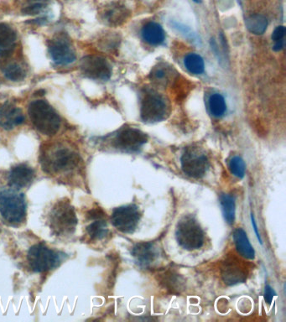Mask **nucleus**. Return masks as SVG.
<instances>
[{
    "instance_id": "17",
    "label": "nucleus",
    "mask_w": 286,
    "mask_h": 322,
    "mask_svg": "<svg viewBox=\"0 0 286 322\" xmlns=\"http://www.w3.org/2000/svg\"><path fill=\"white\" fill-rule=\"evenodd\" d=\"M101 20L106 25L117 27L123 25L129 17V11L121 3L113 2L106 5L101 12Z\"/></svg>"
},
{
    "instance_id": "33",
    "label": "nucleus",
    "mask_w": 286,
    "mask_h": 322,
    "mask_svg": "<svg viewBox=\"0 0 286 322\" xmlns=\"http://www.w3.org/2000/svg\"><path fill=\"white\" fill-rule=\"evenodd\" d=\"M275 295H276V293L274 291V289H272V287L269 285H266L265 289H264V299H265L267 304H271Z\"/></svg>"
},
{
    "instance_id": "24",
    "label": "nucleus",
    "mask_w": 286,
    "mask_h": 322,
    "mask_svg": "<svg viewBox=\"0 0 286 322\" xmlns=\"http://www.w3.org/2000/svg\"><path fill=\"white\" fill-rule=\"evenodd\" d=\"M3 72L5 77L13 82H20L26 76V70L17 61H9L3 65Z\"/></svg>"
},
{
    "instance_id": "18",
    "label": "nucleus",
    "mask_w": 286,
    "mask_h": 322,
    "mask_svg": "<svg viewBox=\"0 0 286 322\" xmlns=\"http://www.w3.org/2000/svg\"><path fill=\"white\" fill-rule=\"evenodd\" d=\"M17 35L15 30L5 23H0V57L12 55L16 46Z\"/></svg>"
},
{
    "instance_id": "22",
    "label": "nucleus",
    "mask_w": 286,
    "mask_h": 322,
    "mask_svg": "<svg viewBox=\"0 0 286 322\" xmlns=\"http://www.w3.org/2000/svg\"><path fill=\"white\" fill-rule=\"evenodd\" d=\"M93 222L87 227V236L89 241L96 242L105 238L108 233L107 222L103 218L92 219Z\"/></svg>"
},
{
    "instance_id": "10",
    "label": "nucleus",
    "mask_w": 286,
    "mask_h": 322,
    "mask_svg": "<svg viewBox=\"0 0 286 322\" xmlns=\"http://www.w3.org/2000/svg\"><path fill=\"white\" fill-rule=\"evenodd\" d=\"M140 220V212L135 205L119 206L114 209L111 222L115 228L123 233H132Z\"/></svg>"
},
{
    "instance_id": "13",
    "label": "nucleus",
    "mask_w": 286,
    "mask_h": 322,
    "mask_svg": "<svg viewBox=\"0 0 286 322\" xmlns=\"http://www.w3.org/2000/svg\"><path fill=\"white\" fill-rule=\"evenodd\" d=\"M147 141L148 137L142 131L137 128H125L116 134L113 143L116 148L120 150L136 152L147 143Z\"/></svg>"
},
{
    "instance_id": "20",
    "label": "nucleus",
    "mask_w": 286,
    "mask_h": 322,
    "mask_svg": "<svg viewBox=\"0 0 286 322\" xmlns=\"http://www.w3.org/2000/svg\"><path fill=\"white\" fill-rule=\"evenodd\" d=\"M142 37L150 45H160L166 40V34L159 24L150 22L142 29Z\"/></svg>"
},
{
    "instance_id": "4",
    "label": "nucleus",
    "mask_w": 286,
    "mask_h": 322,
    "mask_svg": "<svg viewBox=\"0 0 286 322\" xmlns=\"http://www.w3.org/2000/svg\"><path fill=\"white\" fill-rule=\"evenodd\" d=\"M29 116L35 129L41 134L54 136L60 129V116L45 100L34 101L30 103Z\"/></svg>"
},
{
    "instance_id": "16",
    "label": "nucleus",
    "mask_w": 286,
    "mask_h": 322,
    "mask_svg": "<svg viewBox=\"0 0 286 322\" xmlns=\"http://www.w3.org/2000/svg\"><path fill=\"white\" fill-rule=\"evenodd\" d=\"M25 118L20 108L12 103H5L0 106V128L11 131L25 123Z\"/></svg>"
},
{
    "instance_id": "30",
    "label": "nucleus",
    "mask_w": 286,
    "mask_h": 322,
    "mask_svg": "<svg viewBox=\"0 0 286 322\" xmlns=\"http://www.w3.org/2000/svg\"><path fill=\"white\" fill-rule=\"evenodd\" d=\"M47 6L46 0H32L26 6L23 8L22 12L25 15H35L42 12Z\"/></svg>"
},
{
    "instance_id": "36",
    "label": "nucleus",
    "mask_w": 286,
    "mask_h": 322,
    "mask_svg": "<svg viewBox=\"0 0 286 322\" xmlns=\"http://www.w3.org/2000/svg\"><path fill=\"white\" fill-rule=\"evenodd\" d=\"M194 2H196V3H201V0H193Z\"/></svg>"
},
{
    "instance_id": "8",
    "label": "nucleus",
    "mask_w": 286,
    "mask_h": 322,
    "mask_svg": "<svg viewBox=\"0 0 286 322\" xmlns=\"http://www.w3.org/2000/svg\"><path fill=\"white\" fill-rule=\"evenodd\" d=\"M48 51L57 65H69L77 58L73 44L65 34H58L48 41Z\"/></svg>"
},
{
    "instance_id": "19",
    "label": "nucleus",
    "mask_w": 286,
    "mask_h": 322,
    "mask_svg": "<svg viewBox=\"0 0 286 322\" xmlns=\"http://www.w3.org/2000/svg\"><path fill=\"white\" fill-rule=\"evenodd\" d=\"M234 240L239 254L242 257H244V259L254 260L255 258V252L244 229L237 228L234 231Z\"/></svg>"
},
{
    "instance_id": "23",
    "label": "nucleus",
    "mask_w": 286,
    "mask_h": 322,
    "mask_svg": "<svg viewBox=\"0 0 286 322\" xmlns=\"http://www.w3.org/2000/svg\"><path fill=\"white\" fill-rule=\"evenodd\" d=\"M219 200H220L222 211L224 214L225 221L229 225H233L235 221V211H236L234 196H230L229 194H221Z\"/></svg>"
},
{
    "instance_id": "14",
    "label": "nucleus",
    "mask_w": 286,
    "mask_h": 322,
    "mask_svg": "<svg viewBox=\"0 0 286 322\" xmlns=\"http://www.w3.org/2000/svg\"><path fill=\"white\" fill-rule=\"evenodd\" d=\"M131 254L138 266L150 269L158 262L161 257V249L153 242H141L133 245Z\"/></svg>"
},
{
    "instance_id": "35",
    "label": "nucleus",
    "mask_w": 286,
    "mask_h": 322,
    "mask_svg": "<svg viewBox=\"0 0 286 322\" xmlns=\"http://www.w3.org/2000/svg\"><path fill=\"white\" fill-rule=\"evenodd\" d=\"M284 46V40H281V41H277L274 42V45L273 46V50L274 51H279L281 50Z\"/></svg>"
},
{
    "instance_id": "26",
    "label": "nucleus",
    "mask_w": 286,
    "mask_h": 322,
    "mask_svg": "<svg viewBox=\"0 0 286 322\" xmlns=\"http://www.w3.org/2000/svg\"><path fill=\"white\" fill-rule=\"evenodd\" d=\"M184 64L186 69L195 75H200L201 73H203L205 70L203 59L201 55L195 53H190L186 55L184 60Z\"/></svg>"
},
{
    "instance_id": "12",
    "label": "nucleus",
    "mask_w": 286,
    "mask_h": 322,
    "mask_svg": "<svg viewBox=\"0 0 286 322\" xmlns=\"http://www.w3.org/2000/svg\"><path fill=\"white\" fill-rule=\"evenodd\" d=\"M80 69L87 77L93 80H107L112 75L110 65L98 55H86L81 60Z\"/></svg>"
},
{
    "instance_id": "5",
    "label": "nucleus",
    "mask_w": 286,
    "mask_h": 322,
    "mask_svg": "<svg viewBox=\"0 0 286 322\" xmlns=\"http://www.w3.org/2000/svg\"><path fill=\"white\" fill-rule=\"evenodd\" d=\"M28 268L35 273H46L60 264V255L44 243L30 247L26 255Z\"/></svg>"
},
{
    "instance_id": "11",
    "label": "nucleus",
    "mask_w": 286,
    "mask_h": 322,
    "mask_svg": "<svg viewBox=\"0 0 286 322\" xmlns=\"http://www.w3.org/2000/svg\"><path fill=\"white\" fill-rule=\"evenodd\" d=\"M249 273L246 264L235 255L228 257L222 265V279L227 285L230 286L244 283Z\"/></svg>"
},
{
    "instance_id": "1",
    "label": "nucleus",
    "mask_w": 286,
    "mask_h": 322,
    "mask_svg": "<svg viewBox=\"0 0 286 322\" xmlns=\"http://www.w3.org/2000/svg\"><path fill=\"white\" fill-rule=\"evenodd\" d=\"M40 163L46 175L61 183L78 186L83 175V159L78 151L61 141L46 143L40 148Z\"/></svg>"
},
{
    "instance_id": "2",
    "label": "nucleus",
    "mask_w": 286,
    "mask_h": 322,
    "mask_svg": "<svg viewBox=\"0 0 286 322\" xmlns=\"http://www.w3.org/2000/svg\"><path fill=\"white\" fill-rule=\"evenodd\" d=\"M45 222L54 236L60 238L73 236L78 225V217L69 200L60 199L50 206L45 213Z\"/></svg>"
},
{
    "instance_id": "21",
    "label": "nucleus",
    "mask_w": 286,
    "mask_h": 322,
    "mask_svg": "<svg viewBox=\"0 0 286 322\" xmlns=\"http://www.w3.org/2000/svg\"><path fill=\"white\" fill-rule=\"evenodd\" d=\"M160 282L171 293H180L184 289V280L180 274L167 270L160 275Z\"/></svg>"
},
{
    "instance_id": "31",
    "label": "nucleus",
    "mask_w": 286,
    "mask_h": 322,
    "mask_svg": "<svg viewBox=\"0 0 286 322\" xmlns=\"http://www.w3.org/2000/svg\"><path fill=\"white\" fill-rule=\"evenodd\" d=\"M118 39L114 36H107L101 41L100 45L106 50H113L118 46Z\"/></svg>"
},
{
    "instance_id": "7",
    "label": "nucleus",
    "mask_w": 286,
    "mask_h": 322,
    "mask_svg": "<svg viewBox=\"0 0 286 322\" xmlns=\"http://www.w3.org/2000/svg\"><path fill=\"white\" fill-rule=\"evenodd\" d=\"M168 114V106L165 98L158 93H146L141 103V118L146 123L162 121Z\"/></svg>"
},
{
    "instance_id": "3",
    "label": "nucleus",
    "mask_w": 286,
    "mask_h": 322,
    "mask_svg": "<svg viewBox=\"0 0 286 322\" xmlns=\"http://www.w3.org/2000/svg\"><path fill=\"white\" fill-rule=\"evenodd\" d=\"M0 216L10 226H21L25 223L26 203L23 191L5 184L0 187Z\"/></svg>"
},
{
    "instance_id": "32",
    "label": "nucleus",
    "mask_w": 286,
    "mask_h": 322,
    "mask_svg": "<svg viewBox=\"0 0 286 322\" xmlns=\"http://www.w3.org/2000/svg\"><path fill=\"white\" fill-rule=\"evenodd\" d=\"M284 35H285V27L284 26H278L273 32L272 40H274V42L284 40Z\"/></svg>"
},
{
    "instance_id": "15",
    "label": "nucleus",
    "mask_w": 286,
    "mask_h": 322,
    "mask_svg": "<svg viewBox=\"0 0 286 322\" xmlns=\"http://www.w3.org/2000/svg\"><path fill=\"white\" fill-rule=\"evenodd\" d=\"M35 179V171L26 164H20L8 173L5 185L23 191L30 187Z\"/></svg>"
},
{
    "instance_id": "6",
    "label": "nucleus",
    "mask_w": 286,
    "mask_h": 322,
    "mask_svg": "<svg viewBox=\"0 0 286 322\" xmlns=\"http://www.w3.org/2000/svg\"><path fill=\"white\" fill-rule=\"evenodd\" d=\"M176 236L179 245L189 251L201 249L205 240L203 230L191 216H184L178 221Z\"/></svg>"
},
{
    "instance_id": "27",
    "label": "nucleus",
    "mask_w": 286,
    "mask_h": 322,
    "mask_svg": "<svg viewBox=\"0 0 286 322\" xmlns=\"http://www.w3.org/2000/svg\"><path fill=\"white\" fill-rule=\"evenodd\" d=\"M209 108L211 113L216 118H221L227 111V104L224 97L216 93L211 96L209 99Z\"/></svg>"
},
{
    "instance_id": "29",
    "label": "nucleus",
    "mask_w": 286,
    "mask_h": 322,
    "mask_svg": "<svg viewBox=\"0 0 286 322\" xmlns=\"http://www.w3.org/2000/svg\"><path fill=\"white\" fill-rule=\"evenodd\" d=\"M171 70L165 65H159L152 70L151 76L152 80L160 84H166L168 83L171 76Z\"/></svg>"
},
{
    "instance_id": "25",
    "label": "nucleus",
    "mask_w": 286,
    "mask_h": 322,
    "mask_svg": "<svg viewBox=\"0 0 286 322\" xmlns=\"http://www.w3.org/2000/svg\"><path fill=\"white\" fill-rule=\"evenodd\" d=\"M246 27L254 35H262L265 32L268 26L267 18L262 15H250L245 20Z\"/></svg>"
},
{
    "instance_id": "28",
    "label": "nucleus",
    "mask_w": 286,
    "mask_h": 322,
    "mask_svg": "<svg viewBox=\"0 0 286 322\" xmlns=\"http://www.w3.org/2000/svg\"><path fill=\"white\" fill-rule=\"evenodd\" d=\"M229 167L234 176L238 178H244L246 171V165L241 157L234 156V158H232L231 160L229 161Z\"/></svg>"
},
{
    "instance_id": "34",
    "label": "nucleus",
    "mask_w": 286,
    "mask_h": 322,
    "mask_svg": "<svg viewBox=\"0 0 286 322\" xmlns=\"http://www.w3.org/2000/svg\"><path fill=\"white\" fill-rule=\"evenodd\" d=\"M251 221L252 225L254 226V231H255V233H256L257 237L259 239V243L260 244H263V242H262L261 236L259 235V231H258V227H257V224L255 222V219H254V214H251Z\"/></svg>"
},
{
    "instance_id": "9",
    "label": "nucleus",
    "mask_w": 286,
    "mask_h": 322,
    "mask_svg": "<svg viewBox=\"0 0 286 322\" xmlns=\"http://www.w3.org/2000/svg\"><path fill=\"white\" fill-rule=\"evenodd\" d=\"M181 167L184 173L192 178H201L209 167L206 154L198 148H186L181 157Z\"/></svg>"
}]
</instances>
